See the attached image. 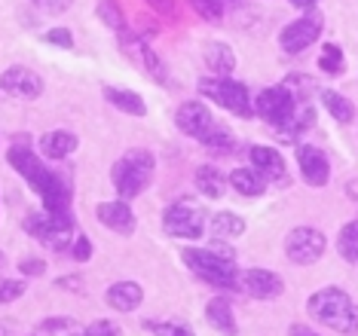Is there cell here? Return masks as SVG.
Masks as SVG:
<instances>
[{
    "instance_id": "1",
    "label": "cell",
    "mask_w": 358,
    "mask_h": 336,
    "mask_svg": "<svg viewBox=\"0 0 358 336\" xmlns=\"http://www.w3.org/2000/svg\"><path fill=\"white\" fill-rule=\"evenodd\" d=\"M10 166L40 193L46 211H52V214H68V205H71L68 184H64L55 171L46 168L43 162L34 156V150H28V147H22V144L13 147L10 150Z\"/></svg>"
},
{
    "instance_id": "2",
    "label": "cell",
    "mask_w": 358,
    "mask_h": 336,
    "mask_svg": "<svg viewBox=\"0 0 358 336\" xmlns=\"http://www.w3.org/2000/svg\"><path fill=\"white\" fill-rule=\"evenodd\" d=\"M306 309L315 321L328 324L331 330H337L343 336L358 333V306L349 300V293H343L340 288H324L319 293H313Z\"/></svg>"
},
{
    "instance_id": "3",
    "label": "cell",
    "mask_w": 358,
    "mask_h": 336,
    "mask_svg": "<svg viewBox=\"0 0 358 336\" xmlns=\"http://www.w3.org/2000/svg\"><path fill=\"white\" fill-rule=\"evenodd\" d=\"M178 129H181L184 135H190V138H196V141L208 144V147H221V150L233 147V135L227 132V129L217 126L215 117L208 113V108L206 104H199V101L181 104V110H178Z\"/></svg>"
},
{
    "instance_id": "4",
    "label": "cell",
    "mask_w": 358,
    "mask_h": 336,
    "mask_svg": "<svg viewBox=\"0 0 358 336\" xmlns=\"http://www.w3.org/2000/svg\"><path fill=\"white\" fill-rule=\"evenodd\" d=\"M184 263L193 269L199 278H206L215 288H236V266H233V254H217V251H199V248H184Z\"/></svg>"
},
{
    "instance_id": "5",
    "label": "cell",
    "mask_w": 358,
    "mask_h": 336,
    "mask_svg": "<svg viewBox=\"0 0 358 336\" xmlns=\"http://www.w3.org/2000/svg\"><path fill=\"white\" fill-rule=\"evenodd\" d=\"M110 177H113V187H117V193L123 196V199H135L153 177V156L148 150L126 153V156L113 166Z\"/></svg>"
},
{
    "instance_id": "6",
    "label": "cell",
    "mask_w": 358,
    "mask_h": 336,
    "mask_svg": "<svg viewBox=\"0 0 358 336\" xmlns=\"http://www.w3.org/2000/svg\"><path fill=\"white\" fill-rule=\"evenodd\" d=\"M199 92L208 95L215 104H221L224 110L236 113V117H251L255 113V104H251L248 89L236 80L227 77H215V80H199Z\"/></svg>"
},
{
    "instance_id": "7",
    "label": "cell",
    "mask_w": 358,
    "mask_h": 336,
    "mask_svg": "<svg viewBox=\"0 0 358 336\" xmlns=\"http://www.w3.org/2000/svg\"><path fill=\"white\" fill-rule=\"evenodd\" d=\"M25 229L34 233L46 248L52 251H64L68 242H74V220L68 214H52V211H43V214H31L25 220Z\"/></svg>"
},
{
    "instance_id": "8",
    "label": "cell",
    "mask_w": 358,
    "mask_h": 336,
    "mask_svg": "<svg viewBox=\"0 0 358 336\" xmlns=\"http://www.w3.org/2000/svg\"><path fill=\"white\" fill-rule=\"evenodd\" d=\"M162 226H166L169 235H178V239H199L202 229H206V214H202V208L196 202L181 199L166 208Z\"/></svg>"
},
{
    "instance_id": "9",
    "label": "cell",
    "mask_w": 358,
    "mask_h": 336,
    "mask_svg": "<svg viewBox=\"0 0 358 336\" xmlns=\"http://www.w3.org/2000/svg\"><path fill=\"white\" fill-rule=\"evenodd\" d=\"M297 95L291 92L288 86H270V89H264V92L257 95V101H255V110L260 113L264 119H270L273 126H282V129H288V122L294 119V113H297Z\"/></svg>"
},
{
    "instance_id": "10",
    "label": "cell",
    "mask_w": 358,
    "mask_h": 336,
    "mask_svg": "<svg viewBox=\"0 0 358 336\" xmlns=\"http://www.w3.org/2000/svg\"><path fill=\"white\" fill-rule=\"evenodd\" d=\"M285 254H288L294 263L300 266H309L315 263V260L324 254V235L319 229L313 226H297L288 233V239H285Z\"/></svg>"
},
{
    "instance_id": "11",
    "label": "cell",
    "mask_w": 358,
    "mask_h": 336,
    "mask_svg": "<svg viewBox=\"0 0 358 336\" xmlns=\"http://www.w3.org/2000/svg\"><path fill=\"white\" fill-rule=\"evenodd\" d=\"M319 34H322V15L309 13V15H303V19L285 24L282 34H279V43L288 55H297V52H303L306 46H313L315 40H319Z\"/></svg>"
},
{
    "instance_id": "12",
    "label": "cell",
    "mask_w": 358,
    "mask_h": 336,
    "mask_svg": "<svg viewBox=\"0 0 358 336\" xmlns=\"http://www.w3.org/2000/svg\"><path fill=\"white\" fill-rule=\"evenodd\" d=\"M297 162H300V175H303L306 184L313 187H324L331 177V166H328V156L313 144H303L297 147Z\"/></svg>"
},
{
    "instance_id": "13",
    "label": "cell",
    "mask_w": 358,
    "mask_h": 336,
    "mask_svg": "<svg viewBox=\"0 0 358 336\" xmlns=\"http://www.w3.org/2000/svg\"><path fill=\"white\" fill-rule=\"evenodd\" d=\"M0 86L6 89V92L19 95V98H37L43 92V80H40V73L28 71V68H10L3 71V77H0Z\"/></svg>"
},
{
    "instance_id": "14",
    "label": "cell",
    "mask_w": 358,
    "mask_h": 336,
    "mask_svg": "<svg viewBox=\"0 0 358 336\" xmlns=\"http://www.w3.org/2000/svg\"><path fill=\"white\" fill-rule=\"evenodd\" d=\"M242 282H245L248 293H255L257 300H275L282 293V278L270 269H248L242 275Z\"/></svg>"
},
{
    "instance_id": "15",
    "label": "cell",
    "mask_w": 358,
    "mask_h": 336,
    "mask_svg": "<svg viewBox=\"0 0 358 336\" xmlns=\"http://www.w3.org/2000/svg\"><path fill=\"white\" fill-rule=\"evenodd\" d=\"M99 220L108 229H117V233H132L135 229V214L126 202H104L99 205Z\"/></svg>"
},
{
    "instance_id": "16",
    "label": "cell",
    "mask_w": 358,
    "mask_h": 336,
    "mask_svg": "<svg viewBox=\"0 0 358 336\" xmlns=\"http://www.w3.org/2000/svg\"><path fill=\"white\" fill-rule=\"evenodd\" d=\"M251 166H255L264 177L270 180H282L285 177V159L279 156V150H270V147H251Z\"/></svg>"
},
{
    "instance_id": "17",
    "label": "cell",
    "mask_w": 358,
    "mask_h": 336,
    "mask_svg": "<svg viewBox=\"0 0 358 336\" xmlns=\"http://www.w3.org/2000/svg\"><path fill=\"white\" fill-rule=\"evenodd\" d=\"M141 300H144V291L135 282H120L108 291V306L117 309V312H132V309L141 306Z\"/></svg>"
},
{
    "instance_id": "18",
    "label": "cell",
    "mask_w": 358,
    "mask_h": 336,
    "mask_svg": "<svg viewBox=\"0 0 358 336\" xmlns=\"http://www.w3.org/2000/svg\"><path fill=\"white\" fill-rule=\"evenodd\" d=\"M206 318H208V324L215 327L217 333H224V336H236V318H233V309H230V302H227L224 297H215L206 306Z\"/></svg>"
},
{
    "instance_id": "19",
    "label": "cell",
    "mask_w": 358,
    "mask_h": 336,
    "mask_svg": "<svg viewBox=\"0 0 358 336\" xmlns=\"http://www.w3.org/2000/svg\"><path fill=\"white\" fill-rule=\"evenodd\" d=\"M40 150H43V156H50V159H64L77 150V138L71 132H46L40 138Z\"/></svg>"
},
{
    "instance_id": "20",
    "label": "cell",
    "mask_w": 358,
    "mask_h": 336,
    "mask_svg": "<svg viewBox=\"0 0 358 336\" xmlns=\"http://www.w3.org/2000/svg\"><path fill=\"white\" fill-rule=\"evenodd\" d=\"M230 187L242 196H260L266 187V177L257 168H236L230 175Z\"/></svg>"
},
{
    "instance_id": "21",
    "label": "cell",
    "mask_w": 358,
    "mask_h": 336,
    "mask_svg": "<svg viewBox=\"0 0 358 336\" xmlns=\"http://www.w3.org/2000/svg\"><path fill=\"white\" fill-rule=\"evenodd\" d=\"M104 95H108V101L113 104V108H120L123 113H132V117H144V113H148V108H144V101H141V95L129 92V89L108 86V89H104Z\"/></svg>"
},
{
    "instance_id": "22",
    "label": "cell",
    "mask_w": 358,
    "mask_h": 336,
    "mask_svg": "<svg viewBox=\"0 0 358 336\" xmlns=\"http://www.w3.org/2000/svg\"><path fill=\"white\" fill-rule=\"evenodd\" d=\"M206 64L217 73V77H227V73L236 68V55H233V49L224 46V43H208L206 46Z\"/></svg>"
},
{
    "instance_id": "23",
    "label": "cell",
    "mask_w": 358,
    "mask_h": 336,
    "mask_svg": "<svg viewBox=\"0 0 358 336\" xmlns=\"http://www.w3.org/2000/svg\"><path fill=\"white\" fill-rule=\"evenodd\" d=\"M211 233H215V239L242 235V233H245V220H242L239 214H230V211H221V214L211 217Z\"/></svg>"
},
{
    "instance_id": "24",
    "label": "cell",
    "mask_w": 358,
    "mask_h": 336,
    "mask_svg": "<svg viewBox=\"0 0 358 336\" xmlns=\"http://www.w3.org/2000/svg\"><path fill=\"white\" fill-rule=\"evenodd\" d=\"M322 104L328 108V113L337 122H352L355 117V108H352V101L349 98H343L340 92H334V89H328V92H322Z\"/></svg>"
},
{
    "instance_id": "25",
    "label": "cell",
    "mask_w": 358,
    "mask_h": 336,
    "mask_svg": "<svg viewBox=\"0 0 358 336\" xmlns=\"http://www.w3.org/2000/svg\"><path fill=\"white\" fill-rule=\"evenodd\" d=\"M196 187H199V193L208 196V199L224 196V177L217 175V168H211V166H202L196 171Z\"/></svg>"
},
{
    "instance_id": "26",
    "label": "cell",
    "mask_w": 358,
    "mask_h": 336,
    "mask_svg": "<svg viewBox=\"0 0 358 336\" xmlns=\"http://www.w3.org/2000/svg\"><path fill=\"white\" fill-rule=\"evenodd\" d=\"M40 333H46V336H86L83 327L77 321H71V318H50V321H43Z\"/></svg>"
},
{
    "instance_id": "27",
    "label": "cell",
    "mask_w": 358,
    "mask_h": 336,
    "mask_svg": "<svg viewBox=\"0 0 358 336\" xmlns=\"http://www.w3.org/2000/svg\"><path fill=\"white\" fill-rule=\"evenodd\" d=\"M319 68H322L324 73H331V77H340V73H343V52H340V46L328 43V46L322 49Z\"/></svg>"
},
{
    "instance_id": "28",
    "label": "cell",
    "mask_w": 358,
    "mask_h": 336,
    "mask_svg": "<svg viewBox=\"0 0 358 336\" xmlns=\"http://www.w3.org/2000/svg\"><path fill=\"white\" fill-rule=\"evenodd\" d=\"M144 327H148L150 333H157V336H193L190 327L175 324V321H144Z\"/></svg>"
},
{
    "instance_id": "29",
    "label": "cell",
    "mask_w": 358,
    "mask_h": 336,
    "mask_svg": "<svg viewBox=\"0 0 358 336\" xmlns=\"http://www.w3.org/2000/svg\"><path fill=\"white\" fill-rule=\"evenodd\" d=\"M190 6L196 10L199 19H206V22H217L224 15V6L217 3V0H190Z\"/></svg>"
},
{
    "instance_id": "30",
    "label": "cell",
    "mask_w": 358,
    "mask_h": 336,
    "mask_svg": "<svg viewBox=\"0 0 358 336\" xmlns=\"http://www.w3.org/2000/svg\"><path fill=\"white\" fill-rule=\"evenodd\" d=\"M99 15L110 24V28H123V13H120L117 0H101V3H99Z\"/></svg>"
},
{
    "instance_id": "31",
    "label": "cell",
    "mask_w": 358,
    "mask_h": 336,
    "mask_svg": "<svg viewBox=\"0 0 358 336\" xmlns=\"http://www.w3.org/2000/svg\"><path fill=\"white\" fill-rule=\"evenodd\" d=\"M46 43L62 46V49H71V46H74V37H71L68 28H52V31H46Z\"/></svg>"
},
{
    "instance_id": "32",
    "label": "cell",
    "mask_w": 358,
    "mask_h": 336,
    "mask_svg": "<svg viewBox=\"0 0 358 336\" xmlns=\"http://www.w3.org/2000/svg\"><path fill=\"white\" fill-rule=\"evenodd\" d=\"M86 336H123V330L113 321H95L86 327Z\"/></svg>"
},
{
    "instance_id": "33",
    "label": "cell",
    "mask_w": 358,
    "mask_h": 336,
    "mask_svg": "<svg viewBox=\"0 0 358 336\" xmlns=\"http://www.w3.org/2000/svg\"><path fill=\"white\" fill-rule=\"evenodd\" d=\"M25 293V284L22 282H0V302H13Z\"/></svg>"
},
{
    "instance_id": "34",
    "label": "cell",
    "mask_w": 358,
    "mask_h": 336,
    "mask_svg": "<svg viewBox=\"0 0 358 336\" xmlns=\"http://www.w3.org/2000/svg\"><path fill=\"white\" fill-rule=\"evenodd\" d=\"M34 6L43 10V13H50V15H59L71 6V0H34Z\"/></svg>"
},
{
    "instance_id": "35",
    "label": "cell",
    "mask_w": 358,
    "mask_h": 336,
    "mask_svg": "<svg viewBox=\"0 0 358 336\" xmlns=\"http://www.w3.org/2000/svg\"><path fill=\"white\" fill-rule=\"evenodd\" d=\"M89 257H92V244H89L86 235H77V239H74V260L86 263Z\"/></svg>"
},
{
    "instance_id": "36",
    "label": "cell",
    "mask_w": 358,
    "mask_h": 336,
    "mask_svg": "<svg viewBox=\"0 0 358 336\" xmlns=\"http://www.w3.org/2000/svg\"><path fill=\"white\" fill-rule=\"evenodd\" d=\"M144 3H148L150 10H157L159 15H175V13H178V3H175V0H144Z\"/></svg>"
},
{
    "instance_id": "37",
    "label": "cell",
    "mask_w": 358,
    "mask_h": 336,
    "mask_svg": "<svg viewBox=\"0 0 358 336\" xmlns=\"http://www.w3.org/2000/svg\"><path fill=\"white\" fill-rule=\"evenodd\" d=\"M337 248H340V254H343L346 263H358V242H340L337 239Z\"/></svg>"
},
{
    "instance_id": "38",
    "label": "cell",
    "mask_w": 358,
    "mask_h": 336,
    "mask_svg": "<svg viewBox=\"0 0 358 336\" xmlns=\"http://www.w3.org/2000/svg\"><path fill=\"white\" fill-rule=\"evenodd\" d=\"M22 272L25 275H43V260H22Z\"/></svg>"
},
{
    "instance_id": "39",
    "label": "cell",
    "mask_w": 358,
    "mask_h": 336,
    "mask_svg": "<svg viewBox=\"0 0 358 336\" xmlns=\"http://www.w3.org/2000/svg\"><path fill=\"white\" fill-rule=\"evenodd\" d=\"M340 242H358V220H352V224H346L340 229Z\"/></svg>"
},
{
    "instance_id": "40",
    "label": "cell",
    "mask_w": 358,
    "mask_h": 336,
    "mask_svg": "<svg viewBox=\"0 0 358 336\" xmlns=\"http://www.w3.org/2000/svg\"><path fill=\"white\" fill-rule=\"evenodd\" d=\"M291 336H319V333L309 330V327H303V324H294L291 327Z\"/></svg>"
},
{
    "instance_id": "41",
    "label": "cell",
    "mask_w": 358,
    "mask_h": 336,
    "mask_svg": "<svg viewBox=\"0 0 358 336\" xmlns=\"http://www.w3.org/2000/svg\"><path fill=\"white\" fill-rule=\"evenodd\" d=\"M346 193H349V199H355V202H358V177L346 184Z\"/></svg>"
},
{
    "instance_id": "42",
    "label": "cell",
    "mask_w": 358,
    "mask_h": 336,
    "mask_svg": "<svg viewBox=\"0 0 358 336\" xmlns=\"http://www.w3.org/2000/svg\"><path fill=\"white\" fill-rule=\"evenodd\" d=\"M217 3H221L224 10H236V6H242V3H245V0H217Z\"/></svg>"
},
{
    "instance_id": "43",
    "label": "cell",
    "mask_w": 358,
    "mask_h": 336,
    "mask_svg": "<svg viewBox=\"0 0 358 336\" xmlns=\"http://www.w3.org/2000/svg\"><path fill=\"white\" fill-rule=\"evenodd\" d=\"M0 336H15V327L6 324V321H0Z\"/></svg>"
},
{
    "instance_id": "44",
    "label": "cell",
    "mask_w": 358,
    "mask_h": 336,
    "mask_svg": "<svg viewBox=\"0 0 358 336\" xmlns=\"http://www.w3.org/2000/svg\"><path fill=\"white\" fill-rule=\"evenodd\" d=\"M288 3H294V6H303V10H306V6H313L315 0H288Z\"/></svg>"
}]
</instances>
